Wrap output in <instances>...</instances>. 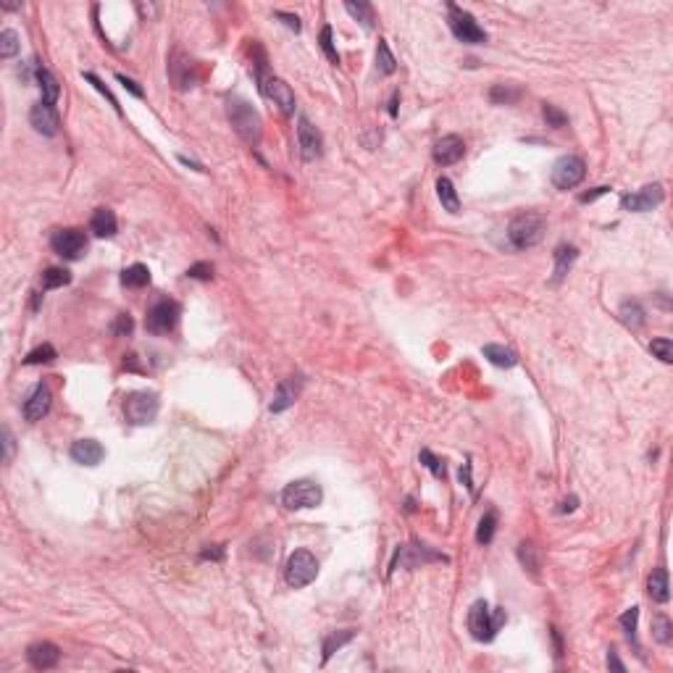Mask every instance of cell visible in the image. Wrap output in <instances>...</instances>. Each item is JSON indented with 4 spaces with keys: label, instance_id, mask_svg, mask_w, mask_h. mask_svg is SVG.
Instances as JSON below:
<instances>
[{
    "label": "cell",
    "instance_id": "cell-31",
    "mask_svg": "<svg viewBox=\"0 0 673 673\" xmlns=\"http://www.w3.org/2000/svg\"><path fill=\"white\" fill-rule=\"evenodd\" d=\"M376 69L382 74H395V69H397V60L392 56L387 40H379V45H376Z\"/></svg>",
    "mask_w": 673,
    "mask_h": 673
},
{
    "label": "cell",
    "instance_id": "cell-45",
    "mask_svg": "<svg viewBox=\"0 0 673 673\" xmlns=\"http://www.w3.org/2000/svg\"><path fill=\"white\" fill-rule=\"evenodd\" d=\"M85 79H87V82H90V85H92V87H95V90H98V92H103L105 98H108V100H111V105H116V111H119V103H116V98H113V95H111V92L105 90V85H103V82H100V79H98V76H95V74H90V71H87V74H85Z\"/></svg>",
    "mask_w": 673,
    "mask_h": 673
},
{
    "label": "cell",
    "instance_id": "cell-35",
    "mask_svg": "<svg viewBox=\"0 0 673 673\" xmlns=\"http://www.w3.org/2000/svg\"><path fill=\"white\" fill-rule=\"evenodd\" d=\"M353 637H355V631H350V628H347V631H340V634H331V637H327V642H324V660H329L331 655H334V652H337L342 644L350 642Z\"/></svg>",
    "mask_w": 673,
    "mask_h": 673
},
{
    "label": "cell",
    "instance_id": "cell-48",
    "mask_svg": "<svg viewBox=\"0 0 673 673\" xmlns=\"http://www.w3.org/2000/svg\"><path fill=\"white\" fill-rule=\"evenodd\" d=\"M276 19H282V21H285L289 30L300 32V19L295 14H285V11H276Z\"/></svg>",
    "mask_w": 673,
    "mask_h": 673
},
{
    "label": "cell",
    "instance_id": "cell-46",
    "mask_svg": "<svg viewBox=\"0 0 673 673\" xmlns=\"http://www.w3.org/2000/svg\"><path fill=\"white\" fill-rule=\"evenodd\" d=\"M3 445H5V463H11L14 458V434L8 426H3Z\"/></svg>",
    "mask_w": 673,
    "mask_h": 673
},
{
    "label": "cell",
    "instance_id": "cell-50",
    "mask_svg": "<svg viewBox=\"0 0 673 673\" xmlns=\"http://www.w3.org/2000/svg\"><path fill=\"white\" fill-rule=\"evenodd\" d=\"M608 190H610V187H597V190H595V192H586V195H582V203H592V200H595V197H599V195H605V192H608Z\"/></svg>",
    "mask_w": 673,
    "mask_h": 673
},
{
    "label": "cell",
    "instance_id": "cell-1",
    "mask_svg": "<svg viewBox=\"0 0 673 673\" xmlns=\"http://www.w3.org/2000/svg\"><path fill=\"white\" fill-rule=\"evenodd\" d=\"M508 621V615L503 608H489L487 599H476L468 610V631L476 642H492L497 637V631L503 628V624Z\"/></svg>",
    "mask_w": 673,
    "mask_h": 673
},
{
    "label": "cell",
    "instance_id": "cell-2",
    "mask_svg": "<svg viewBox=\"0 0 673 673\" xmlns=\"http://www.w3.org/2000/svg\"><path fill=\"white\" fill-rule=\"evenodd\" d=\"M226 113H229V121L234 126V132L247 142V145H258L261 142V135H263V124H261V116L250 103H245L242 98H232L226 103Z\"/></svg>",
    "mask_w": 673,
    "mask_h": 673
},
{
    "label": "cell",
    "instance_id": "cell-18",
    "mask_svg": "<svg viewBox=\"0 0 673 673\" xmlns=\"http://www.w3.org/2000/svg\"><path fill=\"white\" fill-rule=\"evenodd\" d=\"M105 458V450L95 439H76L71 445V461L79 465H98Z\"/></svg>",
    "mask_w": 673,
    "mask_h": 673
},
{
    "label": "cell",
    "instance_id": "cell-14",
    "mask_svg": "<svg viewBox=\"0 0 673 673\" xmlns=\"http://www.w3.org/2000/svg\"><path fill=\"white\" fill-rule=\"evenodd\" d=\"M660 203H663V187L660 184H647L639 192L621 197V208L634 210V213H647V210L658 208Z\"/></svg>",
    "mask_w": 673,
    "mask_h": 673
},
{
    "label": "cell",
    "instance_id": "cell-30",
    "mask_svg": "<svg viewBox=\"0 0 673 673\" xmlns=\"http://www.w3.org/2000/svg\"><path fill=\"white\" fill-rule=\"evenodd\" d=\"M494 531H497V513H494V510H487V513L481 516L479 529H476V542H479V544H489V542L494 539Z\"/></svg>",
    "mask_w": 673,
    "mask_h": 673
},
{
    "label": "cell",
    "instance_id": "cell-12",
    "mask_svg": "<svg viewBox=\"0 0 673 673\" xmlns=\"http://www.w3.org/2000/svg\"><path fill=\"white\" fill-rule=\"evenodd\" d=\"M50 403H53V392H50V387H47L45 382L34 384L32 392L27 395V400H24V419L30 421V423L43 421L47 416V410H50Z\"/></svg>",
    "mask_w": 673,
    "mask_h": 673
},
{
    "label": "cell",
    "instance_id": "cell-11",
    "mask_svg": "<svg viewBox=\"0 0 673 673\" xmlns=\"http://www.w3.org/2000/svg\"><path fill=\"white\" fill-rule=\"evenodd\" d=\"M258 82H261V92L269 100H274V105H279L282 113H287V116L295 113V92H292V87L287 85L285 79H279L274 74H263L258 76Z\"/></svg>",
    "mask_w": 673,
    "mask_h": 673
},
{
    "label": "cell",
    "instance_id": "cell-32",
    "mask_svg": "<svg viewBox=\"0 0 673 673\" xmlns=\"http://www.w3.org/2000/svg\"><path fill=\"white\" fill-rule=\"evenodd\" d=\"M71 282V274L60 266H53V269L43 271V289H58V287H66Z\"/></svg>",
    "mask_w": 673,
    "mask_h": 673
},
{
    "label": "cell",
    "instance_id": "cell-21",
    "mask_svg": "<svg viewBox=\"0 0 673 673\" xmlns=\"http://www.w3.org/2000/svg\"><path fill=\"white\" fill-rule=\"evenodd\" d=\"M437 197H439L442 208L448 210V213H458V210H461L458 190H455V184H452L448 177H439V179H437Z\"/></svg>",
    "mask_w": 673,
    "mask_h": 673
},
{
    "label": "cell",
    "instance_id": "cell-42",
    "mask_svg": "<svg viewBox=\"0 0 673 673\" xmlns=\"http://www.w3.org/2000/svg\"><path fill=\"white\" fill-rule=\"evenodd\" d=\"M187 276H190V279H197V282H210V279H213V263L200 261V263H195V266L187 269Z\"/></svg>",
    "mask_w": 673,
    "mask_h": 673
},
{
    "label": "cell",
    "instance_id": "cell-38",
    "mask_svg": "<svg viewBox=\"0 0 673 673\" xmlns=\"http://www.w3.org/2000/svg\"><path fill=\"white\" fill-rule=\"evenodd\" d=\"M421 463L426 465V468L432 471L437 479H445V476H448V471H445V461H439L432 450H421Z\"/></svg>",
    "mask_w": 673,
    "mask_h": 673
},
{
    "label": "cell",
    "instance_id": "cell-51",
    "mask_svg": "<svg viewBox=\"0 0 673 673\" xmlns=\"http://www.w3.org/2000/svg\"><path fill=\"white\" fill-rule=\"evenodd\" d=\"M397 98H400V95L395 92V95H392V103H389V113H392V116H397Z\"/></svg>",
    "mask_w": 673,
    "mask_h": 673
},
{
    "label": "cell",
    "instance_id": "cell-9",
    "mask_svg": "<svg viewBox=\"0 0 673 673\" xmlns=\"http://www.w3.org/2000/svg\"><path fill=\"white\" fill-rule=\"evenodd\" d=\"M179 302H174V300H158L153 308L148 311L145 316V329L150 334H168V331L177 327V321H179Z\"/></svg>",
    "mask_w": 673,
    "mask_h": 673
},
{
    "label": "cell",
    "instance_id": "cell-7",
    "mask_svg": "<svg viewBox=\"0 0 673 673\" xmlns=\"http://www.w3.org/2000/svg\"><path fill=\"white\" fill-rule=\"evenodd\" d=\"M316 576H318V560L313 558V553L295 550V553L289 555L285 569V579L289 586L302 589V586H308L311 582H316Z\"/></svg>",
    "mask_w": 673,
    "mask_h": 673
},
{
    "label": "cell",
    "instance_id": "cell-13",
    "mask_svg": "<svg viewBox=\"0 0 673 673\" xmlns=\"http://www.w3.org/2000/svg\"><path fill=\"white\" fill-rule=\"evenodd\" d=\"M298 142H300V155L302 161H316L324 150V140L321 132L316 129L308 116H300L298 119Z\"/></svg>",
    "mask_w": 673,
    "mask_h": 673
},
{
    "label": "cell",
    "instance_id": "cell-25",
    "mask_svg": "<svg viewBox=\"0 0 673 673\" xmlns=\"http://www.w3.org/2000/svg\"><path fill=\"white\" fill-rule=\"evenodd\" d=\"M647 595L655 602H668L671 592H668V573H665V569L652 571V576L647 579Z\"/></svg>",
    "mask_w": 673,
    "mask_h": 673
},
{
    "label": "cell",
    "instance_id": "cell-15",
    "mask_svg": "<svg viewBox=\"0 0 673 673\" xmlns=\"http://www.w3.org/2000/svg\"><path fill=\"white\" fill-rule=\"evenodd\" d=\"M432 155H434V161L439 166H452V164H458L461 158L465 155V142H463V137H458V135H445V137H439L437 142H434V150H432Z\"/></svg>",
    "mask_w": 673,
    "mask_h": 673
},
{
    "label": "cell",
    "instance_id": "cell-41",
    "mask_svg": "<svg viewBox=\"0 0 673 673\" xmlns=\"http://www.w3.org/2000/svg\"><path fill=\"white\" fill-rule=\"evenodd\" d=\"M637 621H639V608H628L626 613L621 615V626H624L631 642H637Z\"/></svg>",
    "mask_w": 673,
    "mask_h": 673
},
{
    "label": "cell",
    "instance_id": "cell-37",
    "mask_svg": "<svg viewBox=\"0 0 673 673\" xmlns=\"http://www.w3.org/2000/svg\"><path fill=\"white\" fill-rule=\"evenodd\" d=\"M542 116H544V121H547V126H553V129H560V126H566L569 124V116L558 108V105H550V103H544L542 105Z\"/></svg>",
    "mask_w": 673,
    "mask_h": 673
},
{
    "label": "cell",
    "instance_id": "cell-40",
    "mask_svg": "<svg viewBox=\"0 0 673 673\" xmlns=\"http://www.w3.org/2000/svg\"><path fill=\"white\" fill-rule=\"evenodd\" d=\"M321 47H324L327 58H329L334 66H340V53H337V47H334V32H331V27H324V30H321Z\"/></svg>",
    "mask_w": 673,
    "mask_h": 673
},
{
    "label": "cell",
    "instance_id": "cell-44",
    "mask_svg": "<svg viewBox=\"0 0 673 673\" xmlns=\"http://www.w3.org/2000/svg\"><path fill=\"white\" fill-rule=\"evenodd\" d=\"M135 329V321H132V316L129 313H121L119 318H116V324H113V334H129V331Z\"/></svg>",
    "mask_w": 673,
    "mask_h": 673
},
{
    "label": "cell",
    "instance_id": "cell-34",
    "mask_svg": "<svg viewBox=\"0 0 673 673\" xmlns=\"http://www.w3.org/2000/svg\"><path fill=\"white\" fill-rule=\"evenodd\" d=\"M50 360H56V347L50 342L40 344V347H34L30 355L24 358V366H40V363H50Z\"/></svg>",
    "mask_w": 673,
    "mask_h": 673
},
{
    "label": "cell",
    "instance_id": "cell-28",
    "mask_svg": "<svg viewBox=\"0 0 673 673\" xmlns=\"http://www.w3.org/2000/svg\"><path fill=\"white\" fill-rule=\"evenodd\" d=\"M521 87H516V85H494L492 90H489V100L494 105H513L516 100H521Z\"/></svg>",
    "mask_w": 673,
    "mask_h": 673
},
{
    "label": "cell",
    "instance_id": "cell-4",
    "mask_svg": "<svg viewBox=\"0 0 673 673\" xmlns=\"http://www.w3.org/2000/svg\"><path fill=\"white\" fill-rule=\"evenodd\" d=\"M158 408H161V400L155 392H132L124 397V416L129 423L135 426H145V423H153L155 416H158Z\"/></svg>",
    "mask_w": 673,
    "mask_h": 673
},
{
    "label": "cell",
    "instance_id": "cell-20",
    "mask_svg": "<svg viewBox=\"0 0 673 673\" xmlns=\"http://www.w3.org/2000/svg\"><path fill=\"white\" fill-rule=\"evenodd\" d=\"M90 229L95 232V237H113L119 221H116V213L111 208H98L90 219Z\"/></svg>",
    "mask_w": 673,
    "mask_h": 673
},
{
    "label": "cell",
    "instance_id": "cell-5",
    "mask_svg": "<svg viewBox=\"0 0 673 673\" xmlns=\"http://www.w3.org/2000/svg\"><path fill=\"white\" fill-rule=\"evenodd\" d=\"M324 500L321 487L311 479H298L287 484L282 489V505L287 510H305V508H318Z\"/></svg>",
    "mask_w": 673,
    "mask_h": 673
},
{
    "label": "cell",
    "instance_id": "cell-36",
    "mask_svg": "<svg viewBox=\"0 0 673 673\" xmlns=\"http://www.w3.org/2000/svg\"><path fill=\"white\" fill-rule=\"evenodd\" d=\"M652 637L658 639L660 644H668L673 637V624L665 618V615H655L652 618Z\"/></svg>",
    "mask_w": 673,
    "mask_h": 673
},
{
    "label": "cell",
    "instance_id": "cell-26",
    "mask_svg": "<svg viewBox=\"0 0 673 673\" xmlns=\"http://www.w3.org/2000/svg\"><path fill=\"white\" fill-rule=\"evenodd\" d=\"M618 318L626 324L628 329H642V324H644L642 305H639L637 300H626V302H621V308H618Z\"/></svg>",
    "mask_w": 673,
    "mask_h": 673
},
{
    "label": "cell",
    "instance_id": "cell-49",
    "mask_svg": "<svg viewBox=\"0 0 673 673\" xmlns=\"http://www.w3.org/2000/svg\"><path fill=\"white\" fill-rule=\"evenodd\" d=\"M608 665H610V668H615V671H621V673L626 671V665H624V663H621V660H618V655H615L613 650H610V652H608Z\"/></svg>",
    "mask_w": 673,
    "mask_h": 673
},
{
    "label": "cell",
    "instance_id": "cell-17",
    "mask_svg": "<svg viewBox=\"0 0 673 673\" xmlns=\"http://www.w3.org/2000/svg\"><path fill=\"white\" fill-rule=\"evenodd\" d=\"M27 660L32 663V668L47 671V668H56L58 665L60 650L53 642H32L27 647Z\"/></svg>",
    "mask_w": 673,
    "mask_h": 673
},
{
    "label": "cell",
    "instance_id": "cell-33",
    "mask_svg": "<svg viewBox=\"0 0 673 673\" xmlns=\"http://www.w3.org/2000/svg\"><path fill=\"white\" fill-rule=\"evenodd\" d=\"M21 50V40L14 30H3L0 32V56L3 58H14L16 53Z\"/></svg>",
    "mask_w": 673,
    "mask_h": 673
},
{
    "label": "cell",
    "instance_id": "cell-39",
    "mask_svg": "<svg viewBox=\"0 0 673 673\" xmlns=\"http://www.w3.org/2000/svg\"><path fill=\"white\" fill-rule=\"evenodd\" d=\"M650 350H652V355H658L663 363H673V342L668 340V337L652 340V342H650Z\"/></svg>",
    "mask_w": 673,
    "mask_h": 673
},
{
    "label": "cell",
    "instance_id": "cell-8",
    "mask_svg": "<svg viewBox=\"0 0 673 673\" xmlns=\"http://www.w3.org/2000/svg\"><path fill=\"white\" fill-rule=\"evenodd\" d=\"M586 177V164H584V158L579 155H563V158H558L553 166V174H550V179L558 190H573V187H579Z\"/></svg>",
    "mask_w": 673,
    "mask_h": 673
},
{
    "label": "cell",
    "instance_id": "cell-19",
    "mask_svg": "<svg viewBox=\"0 0 673 673\" xmlns=\"http://www.w3.org/2000/svg\"><path fill=\"white\" fill-rule=\"evenodd\" d=\"M298 395H300V379H285L279 387H276V392H274V400H271V413H282V410H287V408H292L295 405V400H298Z\"/></svg>",
    "mask_w": 673,
    "mask_h": 673
},
{
    "label": "cell",
    "instance_id": "cell-16",
    "mask_svg": "<svg viewBox=\"0 0 673 673\" xmlns=\"http://www.w3.org/2000/svg\"><path fill=\"white\" fill-rule=\"evenodd\" d=\"M30 124L34 126V132H40V135L45 137H56L58 135V113H56V108L47 103H34L30 111Z\"/></svg>",
    "mask_w": 673,
    "mask_h": 673
},
{
    "label": "cell",
    "instance_id": "cell-29",
    "mask_svg": "<svg viewBox=\"0 0 673 673\" xmlns=\"http://www.w3.org/2000/svg\"><path fill=\"white\" fill-rule=\"evenodd\" d=\"M344 11L358 21L363 30H374V8L368 3H344Z\"/></svg>",
    "mask_w": 673,
    "mask_h": 673
},
{
    "label": "cell",
    "instance_id": "cell-6",
    "mask_svg": "<svg viewBox=\"0 0 673 673\" xmlns=\"http://www.w3.org/2000/svg\"><path fill=\"white\" fill-rule=\"evenodd\" d=\"M448 21H450L452 34H455L461 43H465V45H484V43H487V32L481 30L479 24H476V19L468 14L465 8H461V5L450 3Z\"/></svg>",
    "mask_w": 673,
    "mask_h": 673
},
{
    "label": "cell",
    "instance_id": "cell-10",
    "mask_svg": "<svg viewBox=\"0 0 673 673\" xmlns=\"http://www.w3.org/2000/svg\"><path fill=\"white\" fill-rule=\"evenodd\" d=\"M50 247L66 261H79L87 250V237L82 229H58L50 237Z\"/></svg>",
    "mask_w": 673,
    "mask_h": 673
},
{
    "label": "cell",
    "instance_id": "cell-23",
    "mask_svg": "<svg viewBox=\"0 0 673 673\" xmlns=\"http://www.w3.org/2000/svg\"><path fill=\"white\" fill-rule=\"evenodd\" d=\"M484 358L500 368H513L518 363V355L505 344H484Z\"/></svg>",
    "mask_w": 673,
    "mask_h": 673
},
{
    "label": "cell",
    "instance_id": "cell-43",
    "mask_svg": "<svg viewBox=\"0 0 673 673\" xmlns=\"http://www.w3.org/2000/svg\"><path fill=\"white\" fill-rule=\"evenodd\" d=\"M518 558H521V563H524V566L531 571V573H537V569H539V555H537V547H534V544H521V550H518Z\"/></svg>",
    "mask_w": 673,
    "mask_h": 673
},
{
    "label": "cell",
    "instance_id": "cell-3",
    "mask_svg": "<svg viewBox=\"0 0 673 673\" xmlns=\"http://www.w3.org/2000/svg\"><path fill=\"white\" fill-rule=\"evenodd\" d=\"M544 232H547V221H544V216L542 213H518L508 226V240L513 247H518V250H526V247H534L542 242L544 237Z\"/></svg>",
    "mask_w": 673,
    "mask_h": 673
},
{
    "label": "cell",
    "instance_id": "cell-24",
    "mask_svg": "<svg viewBox=\"0 0 673 673\" xmlns=\"http://www.w3.org/2000/svg\"><path fill=\"white\" fill-rule=\"evenodd\" d=\"M576 255H579V250L573 245H558L555 247V282H560L569 274L573 261H576Z\"/></svg>",
    "mask_w": 673,
    "mask_h": 673
},
{
    "label": "cell",
    "instance_id": "cell-27",
    "mask_svg": "<svg viewBox=\"0 0 673 673\" xmlns=\"http://www.w3.org/2000/svg\"><path fill=\"white\" fill-rule=\"evenodd\" d=\"M121 285L124 287H148L150 285V269L142 266V263H135L129 269L121 271Z\"/></svg>",
    "mask_w": 673,
    "mask_h": 673
},
{
    "label": "cell",
    "instance_id": "cell-22",
    "mask_svg": "<svg viewBox=\"0 0 673 673\" xmlns=\"http://www.w3.org/2000/svg\"><path fill=\"white\" fill-rule=\"evenodd\" d=\"M34 79H37V85H40V92H43V103H47V105H56V103H58V98H60L58 79L50 74L47 69H37Z\"/></svg>",
    "mask_w": 673,
    "mask_h": 673
},
{
    "label": "cell",
    "instance_id": "cell-47",
    "mask_svg": "<svg viewBox=\"0 0 673 673\" xmlns=\"http://www.w3.org/2000/svg\"><path fill=\"white\" fill-rule=\"evenodd\" d=\"M116 79H119L121 85H124V87H126V90L132 92V95H135V98H142V95H145V92H142V90H140V87H137V82H132V79H129V76H124V74H116Z\"/></svg>",
    "mask_w": 673,
    "mask_h": 673
}]
</instances>
